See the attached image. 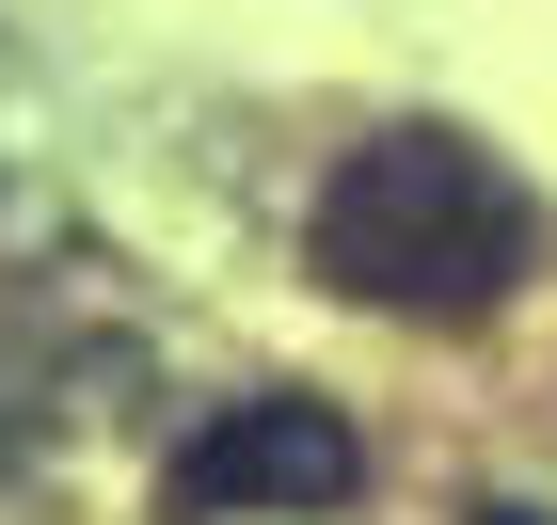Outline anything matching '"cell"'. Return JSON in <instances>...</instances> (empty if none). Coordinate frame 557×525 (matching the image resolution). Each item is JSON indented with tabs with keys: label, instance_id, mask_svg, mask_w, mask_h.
I'll use <instances>...</instances> for the list:
<instances>
[{
	"label": "cell",
	"instance_id": "obj_1",
	"mask_svg": "<svg viewBox=\"0 0 557 525\" xmlns=\"http://www.w3.org/2000/svg\"><path fill=\"white\" fill-rule=\"evenodd\" d=\"M302 255H319L335 303L414 318V335H462V318H494L525 287L542 223H525V191L494 175V143H462V128H367L335 175H319Z\"/></svg>",
	"mask_w": 557,
	"mask_h": 525
},
{
	"label": "cell",
	"instance_id": "obj_2",
	"mask_svg": "<svg viewBox=\"0 0 557 525\" xmlns=\"http://www.w3.org/2000/svg\"><path fill=\"white\" fill-rule=\"evenodd\" d=\"M350 493H367V446H350L335 398H223L208 430L160 462V525H256V510L319 525Z\"/></svg>",
	"mask_w": 557,
	"mask_h": 525
}]
</instances>
